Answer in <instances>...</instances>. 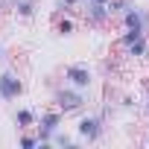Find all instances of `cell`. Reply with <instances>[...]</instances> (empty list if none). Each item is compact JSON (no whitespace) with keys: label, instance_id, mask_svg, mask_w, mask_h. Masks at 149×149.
Listing matches in <instances>:
<instances>
[{"label":"cell","instance_id":"6da1fadb","mask_svg":"<svg viewBox=\"0 0 149 149\" xmlns=\"http://www.w3.org/2000/svg\"><path fill=\"white\" fill-rule=\"evenodd\" d=\"M50 102L64 114V117H79L85 108H88V91H79V88H70V85H58L53 88L50 94Z\"/></svg>","mask_w":149,"mask_h":149},{"label":"cell","instance_id":"7a4b0ae2","mask_svg":"<svg viewBox=\"0 0 149 149\" xmlns=\"http://www.w3.org/2000/svg\"><path fill=\"white\" fill-rule=\"evenodd\" d=\"M64 114L56 108V105H50V108H44V111H38V123H35V134H38V149H50L53 146V134L58 132V129H64Z\"/></svg>","mask_w":149,"mask_h":149},{"label":"cell","instance_id":"3957f363","mask_svg":"<svg viewBox=\"0 0 149 149\" xmlns=\"http://www.w3.org/2000/svg\"><path fill=\"white\" fill-rule=\"evenodd\" d=\"M73 132H76V140L79 143H100L105 137V117L102 114H79L76 117V126H73Z\"/></svg>","mask_w":149,"mask_h":149},{"label":"cell","instance_id":"277c9868","mask_svg":"<svg viewBox=\"0 0 149 149\" xmlns=\"http://www.w3.org/2000/svg\"><path fill=\"white\" fill-rule=\"evenodd\" d=\"M61 82L70 85V88H79V91H91L94 82H97V73L88 61H70L61 70Z\"/></svg>","mask_w":149,"mask_h":149},{"label":"cell","instance_id":"5b68a950","mask_svg":"<svg viewBox=\"0 0 149 149\" xmlns=\"http://www.w3.org/2000/svg\"><path fill=\"white\" fill-rule=\"evenodd\" d=\"M24 91H26V85L18 70H12V67L0 70V102H18L24 97Z\"/></svg>","mask_w":149,"mask_h":149},{"label":"cell","instance_id":"8992f818","mask_svg":"<svg viewBox=\"0 0 149 149\" xmlns=\"http://www.w3.org/2000/svg\"><path fill=\"white\" fill-rule=\"evenodd\" d=\"M79 9H82V24H85L88 29H102V26H108V21H111V12H108V6H102V3H91V0H85Z\"/></svg>","mask_w":149,"mask_h":149},{"label":"cell","instance_id":"52a82bcc","mask_svg":"<svg viewBox=\"0 0 149 149\" xmlns=\"http://www.w3.org/2000/svg\"><path fill=\"white\" fill-rule=\"evenodd\" d=\"M120 18V24H123V29H134V32H146V24H149V18H146V9H140L137 3H132L123 15H117Z\"/></svg>","mask_w":149,"mask_h":149},{"label":"cell","instance_id":"ba28073f","mask_svg":"<svg viewBox=\"0 0 149 149\" xmlns=\"http://www.w3.org/2000/svg\"><path fill=\"white\" fill-rule=\"evenodd\" d=\"M12 123H15L18 132H24V129H35V123H38V111H35L32 105H18V108L12 111Z\"/></svg>","mask_w":149,"mask_h":149},{"label":"cell","instance_id":"9c48e42d","mask_svg":"<svg viewBox=\"0 0 149 149\" xmlns=\"http://www.w3.org/2000/svg\"><path fill=\"white\" fill-rule=\"evenodd\" d=\"M12 15L18 21H32L38 15V0H12Z\"/></svg>","mask_w":149,"mask_h":149},{"label":"cell","instance_id":"30bf717a","mask_svg":"<svg viewBox=\"0 0 149 149\" xmlns=\"http://www.w3.org/2000/svg\"><path fill=\"white\" fill-rule=\"evenodd\" d=\"M123 56H126V58H146V56H149V38H146V32L137 35L129 47H123Z\"/></svg>","mask_w":149,"mask_h":149},{"label":"cell","instance_id":"8fae6325","mask_svg":"<svg viewBox=\"0 0 149 149\" xmlns=\"http://www.w3.org/2000/svg\"><path fill=\"white\" fill-rule=\"evenodd\" d=\"M56 35H61V38L76 35V21H73V15H70V12L56 15Z\"/></svg>","mask_w":149,"mask_h":149},{"label":"cell","instance_id":"7c38bea8","mask_svg":"<svg viewBox=\"0 0 149 149\" xmlns=\"http://www.w3.org/2000/svg\"><path fill=\"white\" fill-rule=\"evenodd\" d=\"M18 146H21V149H38V134H35L32 129L18 132Z\"/></svg>","mask_w":149,"mask_h":149},{"label":"cell","instance_id":"4fadbf2b","mask_svg":"<svg viewBox=\"0 0 149 149\" xmlns=\"http://www.w3.org/2000/svg\"><path fill=\"white\" fill-rule=\"evenodd\" d=\"M50 140H53V146H79V140H76V137H70L64 129H58Z\"/></svg>","mask_w":149,"mask_h":149},{"label":"cell","instance_id":"5bb4252c","mask_svg":"<svg viewBox=\"0 0 149 149\" xmlns=\"http://www.w3.org/2000/svg\"><path fill=\"white\" fill-rule=\"evenodd\" d=\"M132 3H134V0H108V12H111V18L123 15V12H126Z\"/></svg>","mask_w":149,"mask_h":149},{"label":"cell","instance_id":"9a60e30c","mask_svg":"<svg viewBox=\"0 0 149 149\" xmlns=\"http://www.w3.org/2000/svg\"><path fill=\"white\" fill-rule=\"evenodd\" d=\"M137 105H140V102H137L132 94H123V97H120V108H123V111H134Z\"/></svg>","mask_w":149,"mask_h":149},{"label":"cell","instance_id":"2e32d148","mask_svg":"<svg viewBox=\"0 0 149 149\" xmlns=\"http://www.w3.org/2000/svg\"><path fill=\"white\" fill-rule=\"evenodd\" d=\"M61 3H64V6H67V9H79V6H82V3H85V0H61Z\"/></svg>","mask_w":149,"mask_h":149},{"label":"cell","instance_id":"e0dca14e","mask_svg":"<svg viewBox=\"0 0 149 149\" xmlns=\"http://www.w3.org/2000/svg\"><path fill=\"white\" fill-rule=\"evenodd\" d=\"M140 105H143V111H146V114H149V94H146V97H143V102H140Z\"/></svg>","mask_w":149,"mask_h":149},{"label":"cell","instance_id":"ac0fdd59","mask_svg":"<svg viewBox=\"0 0 149 149\" xmlns=\"http://www.w3.org/2000/svg\"><path fill=\"white\" fill-rule=\"evenodd\" d=\"M3 58H6V47L0 44V67H3Z\"/></svg>","mask_w":149,"mask_h":149},{"label":"cell","instance_id":"d6986e66","mask_svg":"<svg viewBox=\"0 0 149 149\" xmlns=\"http://www.w3.org/2000/svg\"><path fill=\"white\" fill-rule=\"evenodd\" d=\"M91 3H102V6H108V0H91Z\"/></svg>","mask_w":149,"mask_h":149},{"label":"cell","instance_id":"ffe728a7","mask_svg":"<svg viewBox=\"0 0 149 149\" xmlns=\"http://www.w3.org/2000/svg\"><path fill=\"white\" fill-rule=\"evenodd\" d=\"M0 18H3V6H0Z\"/></svg>","mask_w":149,"mask_h":149},{"label":"cell","instance_id":"44dd1931","mask_svg":"<svg viewBox=\"0 0 149 149\" xmlns=\"http://www.w3.org/2000/svg\"><path fill=\"white\" fill-rule=\"evenodd\" d=\"M146 143H149V140H146Z\"/></svg>","mask_w":149,"mask_h":149}]
</instances>
